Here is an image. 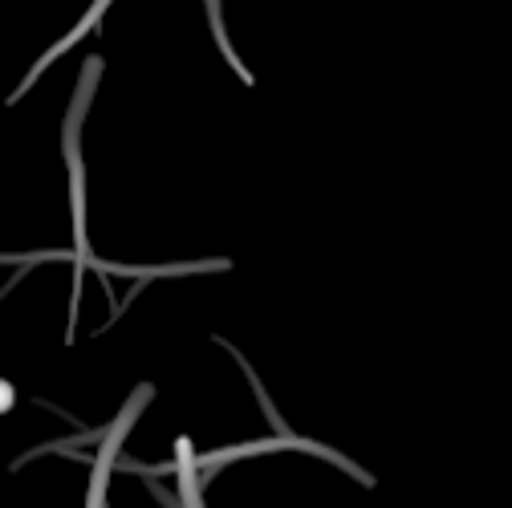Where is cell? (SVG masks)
Segmentation results:
<instances>
[{
  "label": "cell",
  "mask_w": 512,
  "mask_h": 508,
  "mask_svg": "<svg viewBox=\"0 0 512 508\" xmlns=\"http://www.w3.org/2000/svg\"><path fill=\"white\" fill-rule=\"evenodd\" d=\"M179 488H183V504L187 508H204L200 504V488H196V460L187 456V443H179Z\"/></svg>",
  "instance_id": "obj_1"
},
{
  "label": "cell",
  "mask_w": 512,
  "mask_h": 508,
  "mask_svg": "<svg viewBox=\"0 0 512 508\" xmlns=\"http://www.w3.org/2000/svg\"><path fill=\"white\" fill-rule=\"evenodd\" d=\"M9 403H13V387H9V383H0V411H5Z\"/></svg>",
  "instance_id": "obj_2"
},
{
  "label": "cell",
  "mask_w": 512,
  "mask_h": 508,
  "mask_svg": "<svg viewBox=\"0 0 512 508\" xmlns=\"http://www.w3.org/2000/svg\"><path fill=\"white\" fill-rule=\"evenodd\" d=\"M212 17H220V13H216V0H212Z\"/></svg>",
  "instance_id": "obj_3"
}]
</instances>
